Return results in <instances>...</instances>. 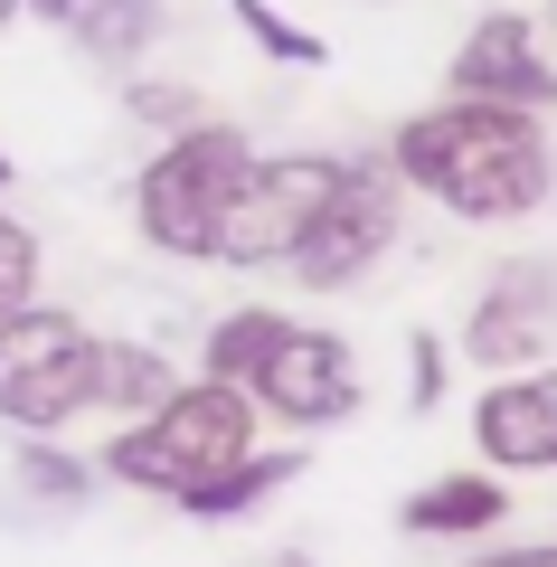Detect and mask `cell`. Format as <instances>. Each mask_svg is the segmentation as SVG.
Listing matches in <instances>:
<instances>
[{
    "label": "cell",
    "instance_id": "6da1fadb",
    "mask_svg": "<svg viewBox=\"0 0 557 567\" xmlns=\"http://www.w3.org/2000/svg\"><path fill=\"white\" fill-rule=\"evenodd\" d=\"M388 171L416 199L454 208L463 227L538 218L557 189V152L538 133V114L529 104H492V95H444L425 114H406L398 142H388Z\"/></svg>",
    "mask_w": 557,
    "mask_h": 567
},
{
    "label": "cell",
    "instance_id": "7a4b0ae2",
    "mask_svg": "<svg viewBox=\"0 0 557 567\" xmlns=\"http://www.w3.org/2000/svg\"><path fill=\"white\" fill-rule=\"evenodd\" d=\"M246 445H256V398L199 369V379H179L161 406L123 416V435L104 445V473L152 492V502H179V492H199L218 464H237Z\"/></svg>",
    "mask_w": 557,
    "mask_h": 567
},
{
    "label": "cell",
    "instance_id": "3957f363",
    "mask_svg": "<svg viewBox=\"0 0 557 567\" xmlns=\"http://www.w3.org/2000/svg\"><path fill=\"white\" fill-rule=\"evenodd\" d=\"M246 171H256V142H246L237 123H208V114L179 123L133 181L142 246H161L171 265H218V227H227V208H237Z\"/></svg>",
    "mask_w": 557,
    "mask_h": 567
},
{
    "label": "cell",
    "instance_id": "277c9868",
    "mask_svg": "<svg viewBox=\"0 0 557 567\" xmlns=\"http://www.w3.org/2000/svg\"><path fill=\"white\" fill-rule=\"evenodd\" d=\"M95 388H104V341L76 312L39 303V293L20 312H0V425L58 435L95 406Z\"/></svg>",
    "mask_w": 557,
    "mask_h": 567
},
{
    "label": "cell",
    "instance_id": "5b68a950",
    "mask_svg": "<svg viewBox=\"0 0 557 567\" xmlns=\"http://www.w3.org/2000/svg\"><path fill=\"white\" fill-rule=\"evenodd\" d=\"M398 218H406V181L388 162H340L331 199L312 208V227L293 237V284H312V293H350L359 275H379L388 246H398Z\"/></svg>",
    "mask_w": 557,
    "mask_h": 567
},
{
    "label": "cell",
    "instance_id": "8992f818",
    "mask_svg": "<svg viewBox=\"0 0 557 567\" xmlns=\"http://www.w3.org/2000/svg\"><path fill=\"white\" fill-rule=\"evenodd\" d=\"M246 398H256V416H275V425H340V416H359L369 379H359V350L340 341V331L275 322L265 360L246 369Z\"/></svg>",
    "mask_w": 557,
    "mask_h": 567
},
{
    "label": "cell",
    "instance_id": "52a82bcc",
    "mask_svg": "<svg viewBox=\"0 0 557 567\" xmlns=\"http://www.w3.org/2000/svg\"><path fill=\"white\" fill-rule=\"evenodd\" d=\"M340 162H350V152H283V162L256 152V171L237 181V208H227V227H218V265H283L293 237L312 227V208L331 199Z\"/></svg>",
    "mask_w": 557,
    "mask_h": 567
},
{
    "label": "cell",
    "instance_id": "ba28073f",
    "mask_svg": "<svg viewBox=\"0 0 557 567\" xmlns=\"http://www.w3.org/2000/svg\"><path fill=\"white\" fill-rule=\"evenodd\" d=\"M473 445L492 473H557V369H501L473 406Z\"/></svg>",
    "mask_w": 557,
    "mask_h": 567
},
{
    "label": "cell",
    "instance_id": "9c48e42d",
    "mask_svg": "<svg viewBox=\"0 0 557 567\" xmlns=\"http://www.w3.org/2000/svg\"><path fill=\"white\" fill-rule=\"evenodd\" d=\"M548 341H557V265L548 256L501 265V275L482 284L473 322H463V350H473L482 369H519V360H538Z\"/></svg>",
    "mask_w": 557,
    "mask_h": 567
},
{
    "label": "cell",
    "instance_id": "30bf717a",
    "mask_svg": "<svg viewBox=\"0 0 557 567\" xmlns=\"http://www.w3.org/2000/svg\"><path fill=\"white\" fill-rule=\"evenodd\" d=\"M454 95H492V104H557V66L538 58V29L519 20V10H492V20H473L463 29V48H454Z\"/></svg>",
    "mask_w": 557,
    "mask_h": 567
},
{
    "label": "cell",
    "instance_id": "8fae6325",
    "mask_svg": "<svg viewBox=\"0 0 557 567\" xmlns=\"http://www.w3.org/2000/svg\"><path fill=\"white\" fill-rule=\"evenodd\" d=\"M492 520H510V502H501V473H444V483L406 492V511H398L406 539H482Z\"/></svg>",
    "mask_w": 557,
    "mask_h": 567
},
{
    "label": "cell",
    "instance_id": "7c38bea8",
    "mask_svg": "<svg viewBox=\"0 0 557 567\" xmlns=\"http://www.w3.org/2000/svg\"><path fill=\"white\" fill-rule=\"evenodd\" d=\"M302 464H312L302 445H246L237 464H218L199 492H179V511H189V520H246V511H256L265 492H283Z\"/></svg>",
    "mask_w": 557,
    "mask_h": 567
},
{
    "label": "cell",
    "instance_id": "4fadbf2b",
    "mask_svg": "<svg viewBox=\"0 0 557 567\" xmlns=\"http://www.w3.org/2000/svg\"><path fill=\"white\" fill-rule=\"evenodd\" d=\"M161 29H171L161 0H76V10H66V39H76L95 66H142Z\"/></svg>",
    "mask_w": 557,
    "mask_h": 567
},
{
    "label": "cell",
    "instance_id": "5bb4252c",
    "mask_svg": "<svg viewBox=\"0 0 557 567\" xmlns=\"http://www.w3.org/2000/svg\"><path fill=\"white\" fill-rule=\"evenodd\" d=\"M179 388V369L161 360L152 341H104V388H95V406H114V416H142V406H161Z\"/></svg>",
    "mask_w": 557,
    "mask_h": 567
},
{
    "label": "cell",
    "instance_id": "9a60e30c",
    "mask_svg": "<svg viewBox=\"0 0 557 567\" xmlns=\"http://www.w3.org/2000/svg\"><path fill=\"white\" fill-rule=\"evenodd\" d=\"M275 322H283L275 303H246V312H227V322H208V350H199V369H208V379H227V388H246V369L265 360Z\"/></svg>",
    "mask_w": 557,
    "mask_h": 567
},
{
    "label": "cell",
    "instance_id": "2e32d148",
    "mask_svg": "<svg viewBox=\"0 0 557 567\" xmlns=\"http://www.w3.org/2000/svg\"><path fill=\"white\" fill-rule=\"evenodd\" d=\"M227 10H237V29H246V39H256L275 66H321V58H331V48H321V29L283 20L275 0H227Z\"/></svg>",
    "mask_w": 557,
    "mask_h": 567
},
{
    "label": "cell",
    "instance_id": "e0dca14e",
    "mask_svg": "<svg viewBox=\"0 0 557 567\" xmlns=\"http://www.w3.org/2000/svg\"><path fill=\"white\" fill-rule=\"evenodd\" d=\"M29 293H39V237L0 208V312H20Z\"/></svg>",
    "mask_w": 557,
    "mask_h": 567
},
{
    "label": "cell",
    "instance_id": "ac0fdd59",
    "mask_svg": "<svg viewBox=\"0 0 557 567\" xmlns=\"http://www.w3.org/2000/svg\"><path fill=\"white\" fill-rule=\"evenodd\" d=\"M20 483L39 492V502H76V492L95 483V473H85L76 454H48V445H20Z\"/></svg>",
    "mask_w": 557,
    "mask_h": 567
},
{
    "label": "cell",
    "instance_id": "d6986e66",
    "mask_svg": "<svg viewBox=\"0 0 557 567\" xmlns=\"http://www.w3.org/2000/svg\"><path fill=\"white\" fill-rule=\"evenodd\" d=\"M133 114H142V123H161V133H179V123H199L208 104L189 95L179 76H133Z\"/></svg>",
    "mask_w": 557,
    "mask_h": 567
},
{
    "label": "cell",
    "instance_id": "ffe728a7",
    "mask_svg": "<svg viewBox=\"0 0 557 567\" xmlns=\"http://www.w3.org/2000/svg\"><path fill=\"white\" fill-rule=\"evenodd\" d=\"M406 350H416V379H406V406H435L444 388H454V369H444V341H435V331H406Z\"/></svg>",
    "mask_w": 557,
    "mask_h": 567
},
{
    "label": "cell",
    "instance_id": "44dd1931",
    "mask_svg": "<svg viewBox=\"0 0 557 567\" xmlns=\"http://www.w3.org/2000/svg\"><path fill=\"white\" fill-rule=\"evenodd\" d=\"M66 10H76V0H29V20H48V29H66Z\"/></svg>",
    "mask_w": 557,
    "mask_h": 567
},
{
    "label": "cell",
    "instance_id": "7402d4cb",
    "mask_svg": "<svg viewBox=\"0 0 557 567\" xmlns=\"http://www.w3.org/2000/svg\"><path fill=\"white\" fill-rule=\"evenodd\" d=\"M10 20H29V0H0V29H10Z\"/></svg>",
    "mask_w": 557,
    "mask_h": 567
},
{
    "label": "cell",
    "instance_id": "603a6c76",
    "mask_svg": "<svg viewBox=\"0 0 557 567\" xmlns=\"http://www.w3.org/2000/svg\"><path fill=\"white\" fill-rule=\"evenodd\" d=\"M0 189H10V152H0Z\"/></svg>",
    "mask_w": 557,
    "mask_h": 567
},
{
    "label": "cell",
    "instance_id": "cb8c5ba5",
    "mask_svg": "<svg viewBox=\"0 0 557 567\" xmlns=\"http://www.w3.org/2000/svg\"><path fill=\"white\" fill-rule=\"evenodd\" d=\"M548 10H557V0H548Z\"/></svg>",
    "mask_w": 557,
    "mask_h": 567
}]
</instances>
